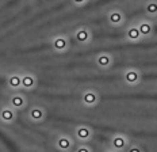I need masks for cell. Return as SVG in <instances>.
<instances>
[{
    "label": "cell",
    "mask_w": 157,
    "mask_h": 152,
    "mask_svg": "<svg viewBox=\"0 0 157 152\" xmlns=\"http://www.w3.org/2000/svg\"><path fill=\"white\" fill-rule=\"evenodd\" d=\"M10 83H11L12 86H18L19 83H21V80H19V78H16V76H14V78H11Z\"/></svg>",
    "instance_id": "13"
},
{
    "label": "cell",
    "mask_w": 157,
    "mask_h": 152,
    "mask_svg": "<svg viewBox=\"0 0 157 152\" xmlns=\"http://www.w3.org/2000/svg\"><path fill=\"white\" fill-rule=\"evenodd\" d=\"M145 11L150 15H156L157 14V0H149L145 4Z\"/></svg>",
    "instance_id": "5"
},
{
    "label": "cell",
    "mask_w": 157,
    "mask_h": 152,
    "mask_svg": "<svg viewBox=\"0 0 157 152\" xmlns=\"http://www.w3.org/2000/svg\"><path fill=\"white\" fill-rule=\"evenodd\" d=\"M113 145L115 148H118V150H122V148H125V145H126V140L123 137H115L113 140Z\"/></svg>",
    "instance_id": "9"
},
{
    "label": "cell",
    "mask_w": 157,
    "mask_h": 152,
    "mask_svg": "<svg viewBox=\"0 0 157 152\" xmlns=\"http://www.w3.org/2000/svg\"><path fill=\"white\" fill-rule=\"evenodd\" d=\"M60 145L63 148H68L71 145V143H69V140H67V138H61V140H60Z\"/></svg>",
    "instance_id": "12"
},
{
    "label": "cell",
    "mask_w": 157,
    "mask_h": 152,
    "mask_svg": "<svg viewBox=\"0 0 157 152\" xmlns=\"http://www.w3.org/2000/svg\"><path fill=\"white\" fill-rule=\"evenodd\" d=\"M129 152H141V150H140V148H136V147H134V148H130Z\"/></svg>",
    "instance_id": "16"
},
{
    "label": "cell",
    "mask_w": 157,
    "mask_h": 152,
    "mask_svg": "<svg viewBox=\"0 0 157 152\" xmlns=\"http://www.w3.org/2000/svg\"><path fill=\"white\" fill-rule=\"evenodd\" d=\"M107 152H111V151H107Z\"/></svg>",
    "instance_id": "19"
},
{
    "label": "cell",
    "mask_w": 157,
    "mask_h": 152,
    "mask_svg": "<svg viewBox=\"0 0 157 152\" xmlns=\"http://www.w3.org/2000/svg\"><path fill=\"white\" fill-rule=\"evenodd\" d=\"M77 152H90V151H88L87 148H80V150H78Z\"/></svg>",
    "instance_id": "18"
},
{
    "label": "cell",
    "mask_w": 157,
    "mask_h": 152,
    "mask_svg": "<svg viewBox=\"0 0 157 152\" xmlns=\"http://www.w3.org/2000/svg\"><path fill=\"white\" fill-rule=\"evenodd\" d=\"M41 115H42V113H41V111H39V110H34V111H33V117L39 118V117H41Z\"/></svg>",
    "instance_id": "15"
},
{
    "label": "cell",
    "mask_w": 157,
    "mask_h": 152,
    "mask_svg": "<svg viewBox=\"0 0 157 152\" xmlns=\"http://www.w3.org/2000/svg\"><path fill=\"white\" fill-rule=\"evenodd\" d=\"M138 29H140V31H141V35H145V37L150 35L153 31V26L150 22H141L138 25Z\"/></svg>",
    "instance_id": "1"
},
{
    "label": "cell",
    "mask_w": 157,
    "mask_h": 152,
    "mask_svg": "<svg viewBox=\"0 0 157 152\" xmlns=\"http://www.w3.org/2000/svg\"><path fill=\"white\" fill-rule=\"evenodd\" d=\"M76 39L80 44H84V42H87L88 39H90V33H88L86 29H81V30H78L76 33Z\"/></svg>",
    "instance_id": "6"
},
{
    "label": "cell",
    "mask_w": 157,
    "mask_h": 152,
    "mask_svg": "<svg viewBox=\"0 0 157 152\" xmlns=\"http://www.w3.org/2000/svg\"><path fill=\"white\" fill-rule=\"evenodd\" d=\"M96 94H94V92H86L84 94V102H86L87 105H94L95 102H96Z\"/></svg>",
    "instance_id": "8"
},
{
    "label": "cell",
    "mask_w": 157,
    "mask_h": 152,
    "mask_svg": "<svg viewBox=\"0 0 157 152\" xmlns=\"http://www.w3.org/2000/svg\"><path fill=\"white\" fill-rule=\"evenodd\" d=\"M75 3H76V4H83V3H86L87 0H73Z\"/></svg>",
    "instance_id": "17"
},
{
    "label": "cell",
    "mask_w": 157,
    "mask_h": 152,
    "mask_svg": "<svg viewBox=\"0 0 157 152\" xmlns=\"http://www.w3.org/2000/svg\"><path fill=\"white\" fill-rule=\"evenodd\" d=\"M127 38L132 39V41H137V39H140L141 38V31H140V29L136 27V26L129 27V30H127Z\"/></svg>",
    "instance_id": "3"
},
{
    "label": "cell",
    "mask_w": 157,
    "mask_h": 152,
    "mask_svg": "<svg viewBox=\"0 0 157 152\" xmlns=\"http://www.w3.org/2000/svg\"><path fill=\"white\" fill-rule=\"evenodd\" d=\"M23 83H25L26 86H31V84H33V79L30 78V76H26V78L23 79Z\"/></svg>",
    "instance_id": "14"
},
{
    "label": "cell",
    "mask_w": 157,
    "mask_h": 152,
    "mask_svg": "<svg viewBox=\"0 0 157 152\" xmlns=\"http://www.w3.org/2000/svg\"><path fill=\"white\" fill-rule=\"evenodd\" d=\"M96 62L98 65H100V67H109V65L111 64V57L109 54H100L99 57L96 58Z\"/></svg>",
    "instance_id": "7"
},
{
    "label": "cell",
    "mask_w": 157,
    "mask_h": 152,
    "mask_svg": "<svg viewBox=\"0 0 157 152\" xmlns=\"http://www.w3.org/2000/svg\"><path fill=\"white\" fill-rule=\"evenodd\" d=\"M125 79H126V82L127 83H130V84H134V83H137V82L140 80V75H138V72H136V71H127L126 74H125Z\"/></svg>",
    "instance_id": "4"
},
{
    "label": "cell",
    "mask_w": 157,
    "mask_h": 152,
    "mask_svg": "<svg viewBox=\"0 0 157 152\" xmlns=\"http://www.w3.org/2000/svg\"><path fill=\"white\" fill-rule=\"evenodd\" d=\"M91 134V132L87 129V128H80V129L77 130V136L80 138H88Z\"/></svg>",
    "instance_id": "11"
},
{
    "label": "cell",
    "mask_w": 157,
    "mask_h": 152,
    "mask_svg": "<svg viewBox=\"0 0 157 152\" xmlns=\"http://www.w3.org/2000/svg\"><path fill=\"white\" fill-rule=\"evenodd\" d=\"M67 39H64V38H57L54 41V46H56V49H58V50H63V49L67 48Z\"/></svg>",
    "instance_id": "10"
},
{
    "label": "cell",
    "mask_w": 157,
    "mask_h": 152,
    "mask_svg": "<svg viewBox=\"0 0 157 152\" xmlns=\"http://www.w3.org/2000/svg\"><path fill=\"white\" fill-rule=\"evenodd\" d=\"M109 21H110V23H113V25H119V23L123 21L122 12L117 11V10H115V11H111L109 14Z\"/></svg>",
    "instance_id": "2"
}]
</instances>
